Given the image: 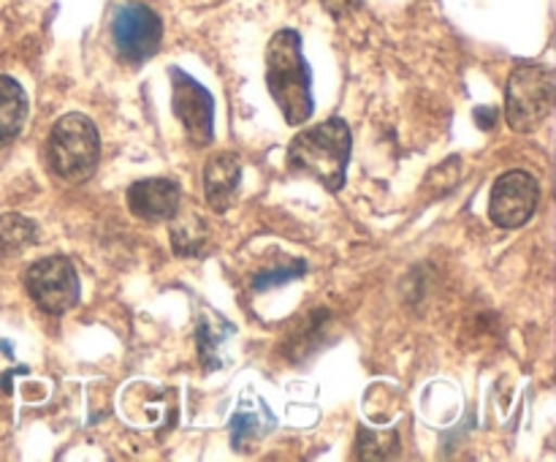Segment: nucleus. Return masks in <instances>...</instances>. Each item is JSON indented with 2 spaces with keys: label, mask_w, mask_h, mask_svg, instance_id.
<instances>
[{
  "label": "nucleus",
  "mask_w": 556,
  "mask_h": 462,
  "mask_svg": "<svg viewBox=\"0 0 556 462\" xmlns=\"http://www.w3.org/2000/svg\"><path fill=\"white\" fill-rule=\"evenodd\" d=\"M358 3H362V0H320V5H324L331 16H337V20L351 14V11H356Z\"/></svg>",
  "instance_id": "nucleus-17"
},
{
  "label": "nucleus",
  "mask_w": 556,
  "mask_h": 462,
  "mask_svg": "<svg viewBox=\"0 0 556 462\" xmlns=\"http://www.w3.org/2000/svg\"><path fill=\"white\" fill-rule=\"evenodd\" d=\"M356 454L362 460H389V457H396L400 451V438H396L394 429L389 433H375V429H358V444Z\"/></svg>",
  "instance_id": "nucleus-14"
},
{
  "label": "nucleus",
  "mask_w": 556,
  "mask_h": 462,
  "mask_svg": "<svg viewBox=\"0 0 556 462\" xmlns=\"http://www.w3.org/2000/svg\"><path fill=\"white\" fill-rule=\"evenodd\" d=\"M476 117L483 120L481 128H494V117H497V112H494L492 107H481V109H478V112H476Z\"/></svg>",
  "instance_id": "nucleus-18"
},
{
  "label": "nucleus",
  "mask_w": 556,
  "mask_h": 462,
  "mask_svg": "<svg viewBox=\"0 0 556 462\" xmlns=\"http://www.w3.org/2000/svg\"><path fill=\"white\" fill-rule=\"evenodd\" d=\"M172 245L177 255H204L206 226L195 212H174L172 215Z\"/></svg>",
  "instance_id": "nucleus-12"
},
{
  "label": "nucleus",
  "mask_w": 556,
  "mask_h": 462,
  "mask_svg": "<svg viewBox=\"0 0 556 462\" xmlns=\"http://www.w3.org/2000/svg\"><path fill=\"white\" fill-rule=\"evenodd\" d=\"M261 433H264V429H258V419H255L253 413L239 411L237 416L231 419V440H233V446H237V449L244 444V440L258 438Z\"/></svg>",
  "instance_id": "nucleus-16"
},
{
  "label": "nucleus",
  "mask_w": 556,
  "mask_h": 462,
  "mask_svg": "<svg viewBox=\"0 0 556 462\" xmlns=\"http://www.w3.org/2000/svg\"><path fill=\"white\" fill-rule=\"evenodd\" d=\"M538 199H541V188L530 172H521V168L505 172L500 174L489 196V217L500 228H519L535 215Z\"/></svg>",
  "instance_id": "nucleus-8"
},
{
  "label": "nucleus",
  "mask_w": 556,
  "mask_h": 462,
  "mask_svg": "<svg viewBox=\"0 0 556 462\" xmlns=\"http://www.w3.org/2000/svg\"><path fill=\"white\" fill-rule=\"evenodd\" d=\"M112 38L119 58L128 63H144L161 49L163 22L150 5L128 3L114 14Z\"/></svg>",
  "instance_id": "nucleus-6"
},
{
  "label": "nucleus",
  "mask_w": 556,
  "mask_h": 462,
  "mask_svg": "<svg viewBox=\"0 0 556 462\" xmlns=\"http://www.w3.org/2000/svg\"><path fill=\"white\" fill-rule=\"evenodd\" d=\"M348 161H351V128L340 117L302 130L293 136L291 147H288L291 172L315 179L331 193L342 190L345 185Z\"/></svg>",
  "instance_id": "nucleus-2"
},
{
  "label": "nucleus",
  "mask_w": 556,
  "mask_h": 462,
  "mask_svg": "<svg viewBox=\"0 0 556 462\" xmlns=\"http://www.w3.org/2000/svg\"><path fill=\"white\" fill-rule=\"evenodd\" d=\"M27 120V96L14 76H0V147L22 134Z\"/></svg>",
  "instance_id": "nucleus-11"
},
{
  "label": "nucleus",
  "mask_w": 556,
  "mask_h": 462,
  "mask_svg": "<svg viewBox=\"0 0 556 462\" xmlns=\"http://www.w3.org/2000/svg\"><path fill=\"white\" fill-rule=\"evenodd\" d=\"M556 79L548 65H519L505 90V117L516 134H532L554 109Z\"/></svg>",
  "instance_id": "nucleus-4"
},
{
  "label": "nucleus",
  "mask_w": 556,
  "mask_h": 462,
  "mask_svg": "<svg viewBox=\"0 0 556 462\" xmlns=\"http://www.w3.org/2000/svg\"><path fill=\"white\" fill-rule=\"evenodd\" d=\"M49 166L65 183H85L92 177L101 158V136L96 123L79 112H71L54 123L49 134Z\"/></svg>",
  "instance_id": "nucleus-3"
},
{
  "label": "nucleus",
  "mask_w": 556,
  "mask_h": 462,
  "mask_svg": "<svg viewBox=\"0 0 556 462\" xmlns=\"http://www.w3.org/2000/svg\"><path fill=\"white\" fill-rule=\"evenodd\" d=\"M266 85L288 125L313 117V71L296 30H280L266 47Z\"/></svg>",
  "instance_id": "nucleus-1"
},
{
  "label": "nucleus",
  "mask_w": 556,
  "mask_h": 462,
  "mask_svg": "<svg viewBox=\"0 0 556 462\" xmlns=\"http://www.w3.org/2000/svg\"><path fill=\"white\" fill-rule=\"evenodd\" d=\"M242 183V163L233 152H215L204 163V196L215 212L231 210Z\"/></svg>",
  "instance_id": "nucleus-10"
},
{
  "label": "nucleus",
  "mask_w": 556,
  "mask_h": 462,
  "mask_svg": "<svg viewBox=\"0 0 556 462\" xmlns=\"http://www.w3.org/2000/svg\"><path fill=\"white\" fill-rule=\"evenodd\" d=\"M27 294L43 313L60 315L79 302V275L65 255L36 261L25 275Z\"/></svg>",
  "instance_id": "nucleus-5"
},
{
  "label": "nucleus",
  "mask_w": 556,
  "mask_h": 462,
  "mask_svg": "<svg viewBox=\"0 0 556 462\" xmlns=\"http://www.w3.org/2000/svg\"><path fill=\"white\" fill-rule=\"evenodd\" d=\"M307 272V264L304 261H291L286 266H275V270H264L253 277V288L255 291H269V288L282 286L288 280H299V277Z\"/></svg>",
  "instance_id": "nucleus-15"
},
{
  "label": "nucleus",
  "mask_w": 556,
  "mask_h": 462,
  "mask_svg": "<svg viewBox=\"0 0 556 462\" xmlns=\"http://www.w3.org/2000/svg\"><path fill=\"white\" fill-rule=\"evenodd\" d=\"M172 109L182 123L185 134L195 147L210 145L215 136V101L204 85L185 74L182 68H172Z\"/></svg>",
  "instance_id": "nucleus-7"
},
{
  "label": "nucleus",
  "mask_w": 556,
  "mask_h": 462,
  "mask_svg": "<svg viewBox=\"0 0 556 462\" xmlns=\"http://www.w3.org/2000/svg\"><path fill=\"white\" fill-rule=\"evenodd\" d=\"M179 185L166 177H147L128 188V207L141 221H172L179 210Z\"/></svg>",
  "instance_id": "nucleus-9"
},
{
  "label": "nucleus",
  "mask_w": 556,
  "mask_h": 462,
  "mask_svg": "<svg viewBox=\"0 0 556 462\" xmlns=\"http://www.w3.org/2000/svg\"><path fill=\"white\" fill-rule=\"evenodd\" d=\"M38 239V226L20 212L0 215V255H20Z\"/></svg>",
  "instance_id": "nucleus-13"
}]
</instances>
